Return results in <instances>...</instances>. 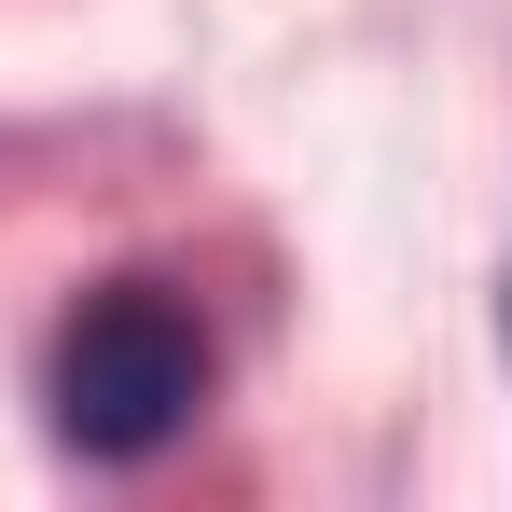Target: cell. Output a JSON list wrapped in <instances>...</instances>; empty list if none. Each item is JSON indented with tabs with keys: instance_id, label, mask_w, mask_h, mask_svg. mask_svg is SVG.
<instances>
[{
	"instance_id": "obj_2",
	"label": "cell",
	"mask_w": 512,
	"mask_h": 512,
	"mask_svg": "<svg viewBox=\"0 0 512 512\" xmlns=\"http://www.w3.org/2000/svg\"><path fill=\"white\" fill-rule=\"evenodd\" d=\"M499 333H512V291H499Z\"/></svg>"
},
{
	"instance_id": "obj_1",
	"label": "cell",
	"mask_w": 512,
	"mask_h": 512,
	"mask_svg": "<svg viewBox=\"0 0 512 512\" xmlns=\"http://www.w3.org/2000/svg\"><path fill=\"white\" fill-rule=\"evenodd\" d=\"M208 388H222V346H208V319L180 305L167 277H97L84 305L56 319V360H42V416L97 471L167 457L180 429L208 416Z\"/></svg>"
}]
</instances>
